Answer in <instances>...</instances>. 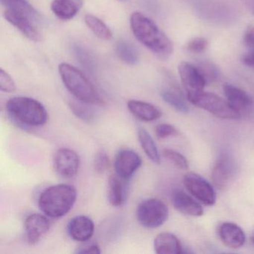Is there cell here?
<instances>
[{
  "label": "cell",
  "instance_id": "obj_10",
  "mask_svg": "<svg viewBox=\"0 0 254 254\" xmlns=\"http://www.w3.org/2000/svg\"><path fill=\"white\" fill-rule=\"evenodd\" d=\"M80 167V157L73 150L60 148L54 157V168L58 175L62 178L75 176Z\"/></svg>",
  "mask_w": 254,
  "mask_h": 254
},
{
  "label": "cell",
  "instance_id": "obj_28",
  "mask_svg": "<svg viewBox=\"0 0 254 254\" xmlns=\"http://www.w3.org/2000/svg\"><path fill=\"white\" fill-rule=\"evenodd\" d=\"M72 51L77 61L84 69L90 72H94L96 66V60L87 49L79 44H75L72 47Z\"/></svg>",
  "mask_w": 254,
  "mask_h": 254
},
{
  "label": "cell",
  "instance_id": "obj_27",
  "mask_svg": "<svg viewBox=\"0 0 254 254\" xmlns=\"http://www.w3.org/2000/svg\"><path fill=\"white\" fill-rule=\"evenodd\" d=\"M195 66L203 76L206 85L215 82L221 76L219 68L210 61L200 60L196 64Z\"/></svg>",
  "mask_w": 254,
  "mask_h": 254
},
{
  "label": "cell",
  "instance_id": "obj_5",
  "mask_svg": "<svg viewBox=\"0 0 254 254\" xmlns=\"http://www.w3.org/2000/svg\"><path fill=\"white\" fill-rule=\"evenodd\" d=\"M136 218L142 227L157 228L169 218V208L164 202L157 198L142 200L136 209Z\"/></svg>",
  "mask_w": 254,
  "mask_h": 254
},
{
  "label": "cell",
  "instance_id": "obj_32",
  "mask_svg": "<svg viewBox=\"0 0 254 254\" xmlns=\"http://www.w3.org/2000/svg\"><path fill=\"white\" fill-rule=\"evenodd\" d=\"M93 166L98 173H104L110 166V159L105 151H99L95 156Z\"/></svg>",
  "mask_w": 254,
  "mask_h": 254
},
{
  "label": "cell",
  "instance_id": "obj_30",
  "mask_svg": "<svg viewBox=\"0 0 254 254\" xmlns=\"http://www.w3.org/2000/svg\"><path fill=\"white\" fill-rule=\"evenodd\" d=\"M163 156L166 160L181 170H187L189 169V163L186 157L175 150L166 148L163 151Z\"/></svg>",
  "mask_w": 254,
  "mask_h": 254
},
{
  "label": "cell",
  "instance_id": "obj_20",
  "mask_svg": "<svg viewBox=\"0 0 254 254\" xmlns=\"http://www.w3.org/2000/svg\"><path fill=\"white\" fill-rule=\"evenodd\" d=\"M83 5V0H53L51 9L61 20H69L77 15Z\"/></svg>",
  "mask_w": 254,
  "mask_h": 254
},
{
  "label": "cell",
  "instance_id": "obj_3",
  "mask_svg": "<svg viewBox=\"0 0 254 254\" xmlns=\"http://www.w3.org/2000/svg\"><path fill=\"white\" fill-rule=\"evenodd\" d=\"M59 71L65 87L77 100L90 105L103 103L94 86L78 69L69 64L62 63L59 65Z\"/></svg>",
  "mask_w": 254,
  "mask_h": 254
},
{
  "label": "cell",
  "instance_id": "obj_35",
  "mask_svg": "<svg viewBox=\"0 0 254 254\" xmlns=\"http://www.w3.org/2000/svg\"><path fill=\"white\" fill-rule=\"evenodd\" d=\"M243 41L249 50H254V26H250L247 28L244 35Z\"/></svg>",
  "mask_w": 254,
  "mask_h": 254
},
{
  "label": "cell",
  "instance_id": "obj_15",
  "mask_svg": "<svg viewBox=\"0 0 254 254\" xmlns=\"http://www.w3.org/2000/svg\"><path fill=\"white\" fill-rule=\"evenodd\" d=\"M172 204L177 210L191 216H201L203 209L200 203L181 190H175L171 195Z\"/></svg>",
  "mask_w": 254,
  "mask_h": 254
},
{
  "label": "cell",
  "instance_id": "obj_39",
  "mask_svg": "<svg viewBox=\"0 0 254 254\" xmlns=\"http://www.w3.org/2000/svg\"><path fill=\"white\" fill-rule=\"evenodd\" d=\"M119 1H121V2H125V1H127V0H119Z\"/></svg>",
  "mask_w": 254,
  "mask_h": 254
},
{
  "label": "cell",
  "instance_id": "obj_16",
  "mask_svg": "<svg viewBox=\"0 0 254 254\" xmlns=\"http://www.w3.org/2000/svg\"><path fill=\"white\" fill-rule=\"evenodd\" d=\"M218 236L224 245L238 249L243 246L245 242V234L242 229L237 224L231 222H224L219 226Z\"/></svg>",
  "mask_w": 254,
  "mask_h": 254
},
{
  "label": "cell",
  "instance_id": "obj_12",
  "mask_svg": "<svg viewBox=\"0 0 254 254\" xmlns=\"http://www.w3.org/2000/svg\"><path fill=\"white\" fill-rule=\"evenodd\" d=\"M4 17L7 21L9 22L12 26L18 29L23 35L31 41L35 42L41 41L42 36L41 33L34 24L35 22L29 17L7 9L4 12Z\"/></svg>",
  "mask_w": 254,
  "mask_h": 254
},
{
  "label": "cell",
  "instance_id": "obj_22",
  "mask_svg": "<svg viewBox=\"0 0 254 254\" xmlns=\"http://www.w3.org/2000/svg\"><path fill=\"white\" fill-rule=\"evenodd\" d=\"M0 2L7 10L23 14L35 23L41 20L39 13L26 0H0Z\"/></svg>",
  "mask_w": 254,
  "mask_h": 254
},
{
  "label": "cell",
  "instance_id": "obj_1",
  "mask_svg": "<svg viewBox=\"0 0 254 254\" xmlns=\"http://www.w3.org/2000/svg\"><path fill=\"white\" fill-rule=\"evenodd\" d=\"M130 28L136 39L160 59H169L174 47L167 35L149 17L140 12L130 16Z\"/></svg>",
  "mask_w": 254,
  "mask_h": 254
},
{
  "label": "cell",
  "instance_id": "obj_6",
  "mask_svg": "<svg viewBox=\"0 0 254 254\" xmlns=\"http://www.w3.org/2000/svg\"><path fill=\"white\" fill-rule=\"evenodd\" d=\"M189 102L197 108L224 120H238L241 117V114L233 109L227 100H224L215 93L203 91L189 99Z\"/></svg>",
  "mask_w": 254,
  "mask_h": 254
},
{
  "label": "cell",
  "instance_id": "obj_36",
  "mask_svg": "<svg viewBox=\"0 0 254 254\" xmlns=\"http://www.w3.org/2000/svg\"><path fill=\"white\" fill-rule=\"evenodd\" d=\"M76 254H101L100 248L99 245L96 244H87V245H83L80 247L75 251Z\"/></svg>",
  "mask_w": 254,
  "mask_h": 254
},
{
  "label": "cell",
  "instance_id": "obj_8",
  "mask_svg": "<svg viewBox=\"0 0 254 254\" xmlns=\"http://www.w3.org/2000/svg\"><path fill=\"white\" fill-rule=\"evenodd\" d=\"M178 72L188 100L203 91L206 84L195 65L181 62Z\"/></svg>",
  "mask_w": 254,
  "mask_h": 254
},
{
  "label": "cell",
  "instance_id": "obj_33",
  "mask_svg": "<svg viewBox=\"0 0 254 254\" xmlns=\"http://www.w3.org/2000/svg\"><path fill=\"white\" fill-rule=\"evenodd\" d=\"M0 90L5 93H12L16 90V84L11 75L3 69L0 70Z\"/></svg>",
  "mask_w": 254,
  "mask_h": 254
},
{
  "label": "cell",
  "instance_id": "obj_14",
  "mask_svg": "<svg viewBox=\"0 0 254 254\" xmlns=\"http://www.w3.org/2000/svg\"><path fill=\"white\" fill-rule=\"evenodd\" d=\"M50 224L47 217L41 214L29 215L25 221V230L28 242L30 245L38 243L50 230Z\"/></svg>",
  "mask_w": 254,
  "mask_h": 254
},
{
  "label": "cell",
  "instance_id": "obj_11",
  "mask_svg": "<svg viewBox=\"0 0 254 254\" xmlns=\"http://www.w3.org/2000/svg\"><path fill=\"white\" fill-rule=\"evenodd\" d=\"M142 165L140 157L132 150L119 151L114 160L116 175L128 181Z\"/></svg>",
  "mask_w": 254,
  "mask_h": 254
},
{
  "label": "cell",
  "instance_id": "obj_17",
  "mask_svg": "<svg viewBox=\"0 0 254 254\" xmlns=\"http://www.w3.org/2000/svg\"><path fill=\"white\" fill-rule=\"evenodd\" d=\"M223 90L227 102L239 114L251 108L252 99L245 90L230 84H224Z\"/></svg>",
  "mask_w": 254,
  "mask_h": 254
},
{
  "label": "cell",
  "instance_id": "obj_18",
  "mask_svg": "<svg viewBox=\"0 0 254 254\" xmlns=\"http://www.w3.org/2000/svg\"><path fill=\"white\" fill-rule=\"evenodd\" d=\"M127 108L132 115L143 122H153L161 117L162 112L154 105L139 100H130Z\"/></svg>",
  "mask_w": 254,
  "mask_h": 254
},
{
  "label": "cell",
  "instance_id": "obj_21",
  "mask_svg": "<svg viewBox=\"0 0 254 254\" xmlns=\"http://www.w3.org/2000/svg\"><path fill=\"white\" fill-rule=\"evenodd\" d=\"M154 248L157 254H181L182 246L179 239L170 233H162L154 239Z\"/></svg>",
  "mask_w": 254,
  "mask_h": 254
},
{
  "label": "cell",
  "instance_id": "obj_13",
  "mask_svg": "<svg viewBox=\"0 0 254 254\" xmlns=\"http://www.w3.org/2000/svg\"><path fill=\"white\" fill-rule=\"evenodd\" d=\"M94 223L85 215H78L69 221L67 231L71 239L76 242H85L90 240L94 233Z\"/></svg>",
  "mask_w": 254,
  "mask_h": 254
},
{
  "label": "cell",
  "instance_id": "obj_23",
  "mask_svg": "<svg viewBox=\"0 0 254 254\" xmlns=\"http://www.w3.org/2000/svg\"><path fill=\"white\" fill-rule=\"evenodd\" d=\"M138 139L144 152L150 160L155 164H160V155L157 145L150 133L145 129H138Z\"/></svg>",
  "mask_w": 254,
  "mask_h": 254
},
{
  "label": "cell",
  "instance_id": "obj_34",
  "mask_svg": "<svg viewBox=\"0 0 254 254\" xmlns=\"http://www.w3.org/2000/svg\"><path fill=\"white\" fill-rule=\"evenodd\" d=\"M178 131L177 129L172 125L160 124L155 128L156 136L158 139H163L170 136H175Z\"/></svg>",
  "mask_w": 254,
  "mask_h": 254
},
{
  "label": "cell",
  "instance_id": "obj_38",
  "mask_svg": "<svg viewBox=\"0 0 254 254\" xmlns=\"http://www.w3.org/2000/svg\"><path fill=\"white\" fill-rule=\"evenodd\" d=\"M251 242H252L253 245H254V233H253L252 236H251Z\"/></svg>",
  "mask_w": 254,
  "mask_h": 254
},
{
  "label": "cell",
  "instance_id": "obj_29",
  "mask_svg": "<svg viewBox=\"0 0 254 254\" xmlns=\"http://www.w3.org/2000/svg\"><path fill=\"white\" fill-rule=\"evenodd\" d=\"M88 105H90V104L79 100H78V102L73 101L69 103L71 111L77 118L85 123H90L94 121L96 115L94 111Z\"/></svg>",
  "mask_w": 254,
  "mask_h": 254
},
{
  "label": "cell",
  "instance_id": "obj_7",
  "mask_svg": "<svg viewBox=\"0 0 254 254\" xmlns=\"http://www.w3.org/2000/svg\"><path fill=\"white\" fill-rule=\"evenodd\" d=\"M184 184L188 191L206 206H212L216 201V194L210 184L203 177L189 172L184 178Z\"/></svg>",
  "mask_w": 254,
  "mask_h": 254
},
{
  "label": "cell",
  "instance_id": "obj_24",
  "mask_svg": "<svg viewBox=\"0 0 254 254\" xmlns=\"http://www.w3.org/2000/svg\"><path fill=\"white\" fill-rule=\"evenodd\" d=\"M120 60L129 65H136L139 62V53L136 47L127 41H120L116 47Z\"/></svg>",
  "mask_w": 254,
  "mask_h": 254
},
{
  "label": "cell",
  "instance_id": "obj_26",
  "mask_svg": "<svg viewBox=\"0 0 254 254\" xmlns=\"http://www.w3.org/2000/svg\"><path fill=\"white\" fill-rule=\"evenodd\" d=\"M84 21L87 27L93 32L96 36L105 41H109L112 38V32L107 25L100 19L91 14H87L84 17Z\"/></svg>",
  "mask_w": 254,
  "mask_h": 254
},
{
  "label": "cell",
  "instance_id": "obj_4",
  "mask_svg": "<svg viewBox=\"0 0 254 254\" xmlns=\"http://www.w3.org/2000/svg\"><path fill=\"white\" fill-rule=\"evenodd\" d=\"M6 110L13 120L26 126H44L48 120V113L44 105L32 98H11L7 102Z\"/></svg>",
  "mask_w": 254,
  "mask_h": 254
},
{
  "label": "cell",
  "instance_id": "obj_19",
  "mask_svg": "<svg viewBox=\"0 0 254 254\" xmlns=\"http://www.w3.org/2000/svg\"><path fill=\"white\" fill-rule=\"evenodd\" d=\"M126 180L118 175H111L108 180V201L114 206H120L124 203L127 196L128 186Z\"/></svg>",
  "mask_w": 254,
  "mask_h": 254
},
{
  "label": "cell",
  "instance_id": "obj_25",
  "mask_svg": "<svg viewBox=\"0 0 254 254\" xmlns=\"http://www.w3.org/2000/svg\"><path fill=\"white\" fill-rule=\"evenodd\" d=\"M161 96L166 103L173 107L179 112H188V104L185 100V98L178 89L175 88V87H167V88L163 89L161 92Z\"/></svg>",
  "mask_w": 254,
  "mask_h": 254
},
{
  "label": "cell",
  "instance_id": "obj_9",
  "mask_svg": "<svg viewBox=\"0 0 254 254\" xmlns=\"http://www.w3.org/2000/svg\"><path fill=\"white\" fill-rule=\"evenodd\" d=\"M236 174V163L231 156H220L212 171V183L220 190H225L233 181Z\"/></svg>",
  "mask_w": 254,
  "mask_h": 254
},
{
  "label": "cell",
  "instance_id": "obj_37",
  "mask_svg": "<svg viewBox=\"0 0 254 254\" xmlns=\"http://www.w3.org/2000/svg\"><path fill=\"white\" fill-rule=\"evenodd\" d=\"M241 60L246 66L254 68V50H248L242 56Z\"/></svg>",
  "mask_w": 254,
  "mask_h": 254
},
{
  "label": "cell",
  "instance_id": "obj_2",
  "mask_svg": "<svg viewBox=\"0 0 254 254\" xmlns=\"http://www.w3.org/2000/svg\"><path fill=\"white\" fill-rule=\"evenodd\" d=\"M76 198L77 191L73 186L58 184L48 187L41 192L38 198V206L47 216L61 218L70 211Z\"/></svg>",
  "mask_w": 254,
  "mask_h": 254
},
{
  "label": "cell",
  "instance_id": "obj_31",
  "mask_svg": "<svg viewBox=\"0 0 254 254\" xmlns=\"http://www.w3.org/2000/svg\"><path fill=\"white\" fill-rule=\"evenodd\" d=\"M209 43L206 38L202 37L192 38L185 46V50L189 53L200 54L207 50Z\"/></svg>",
  "mask_w": 254,
  "mask_h": 254
}]
</instances>
